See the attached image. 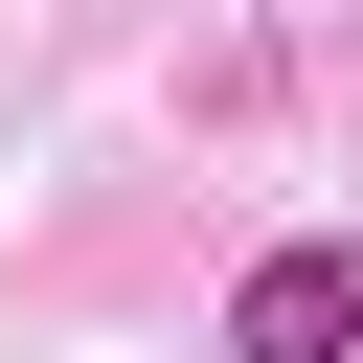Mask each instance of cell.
<instances>
[{
	"label": "cell",
	"instance_id": "obj_1",
	"mask_svg": "<svg viewBox=\"0 0 363 363\" xmlns=\"http://www.w3.org/2000/svg\"><path fill=\"white\" fill-rule=\"evenodd\" d=\"M340 340H363V250H250L227 363H340Z\"/></svg>",
	"mask_w": 363,
	"mask_h": 363
}]
</instances>
